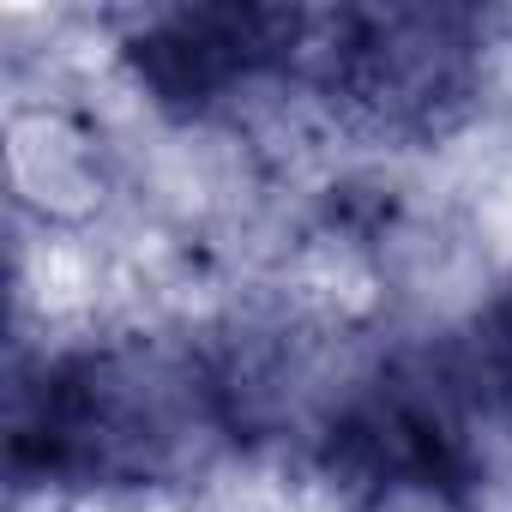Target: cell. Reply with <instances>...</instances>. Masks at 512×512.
Masks as SVG:
<instances>
[{
	"instance_id": "1",
	"label": "cell",
	"mask_w": 512,
	"mask_h": 512,
	"mask_svg": "<svg viewBox=\"0 0 512 512\" xmlns=\"http://www.w3.org/2000/svg\"><path fill=\"white\" fill-rule=\"evenodd\" d=\"M241 434L223 362L169 338H109L43 356L13 386L7 476L19 488H169Z\"/></svg>"
},
{
	"instance_id": "2",
	"label": "cell",
	"mask_w": 512,
	"mask_h": 512,
	"mask_svg": "<svg viewBox=\"0 0 512 512\" xmlns=\"http://www.w3.org/2000/svg\"><path fill=\"white\" fill-rule=\"evenodd\" d=\"M482 67L488 25L470 7H332L302 55L326 109L386 145L446 139L476 109Z\"/></svg>"
},
{
	"instance_id": "3",
	"label": "cell",
	"mask_w": 512,
	"mask_h": 512,
	"mask_svg": "<svg viewBox=\"0 0 512 512\" xmlns=\"http://www.w3.org/2000/svg\"><path fill=\"white\" fill-rule=\"evenodd\" d=\"M308 31L314 13L302 7H163L127 31L121 55L157 109L205 121L241 91L302 73Z\"/></svg>"
},
{
	"instance_id": "4",
	"label": "cell",
	"mask_w": 512,
	"mask_h": 512,
	"mask_svg": "<svg viewBox=\"0 0 512 512\" xmlns=\"http://www.w3.org/2000/svg\"><path fill=\"white\" fill-rule=\"evenodd\" d=\"M434 368L464 404V416H488L512 428V284L476 308V320L458 332V344Z\"/></svg>"
}]
</instances>
